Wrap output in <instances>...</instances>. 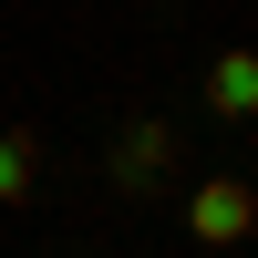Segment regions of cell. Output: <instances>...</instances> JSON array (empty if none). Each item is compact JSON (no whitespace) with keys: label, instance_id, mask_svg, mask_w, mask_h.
<instances>
[{"label":"cell","instance_id":"1","mask_svg":"<svg viewBox=\"0 0 258 258\" xmlns=\"http://www.w3.org/2000/svg\"><path fill=\"white\" fill-rule=\"evenodd\" d=\"M186 227H197V248H238L258 227V186L248 176H207L197 197H186Z\"/></svg>","mask_w":258,"mask_h":258},{"label":"cell","instance_id":"2","mask_svg":"<svg viewBox=\"0 0 258 258\" xmlns=\"http://www.w3.org/2000/svg\"><path fill=\"white\" fill-rule=\"evenodd\" d=\"M165 165H176V124H165V114H135V124H124V145H114V186H124V197H145Z\"/></svg>","mask_w":258,"mask_h":258},{"label":"cell","instance_id":"3","mask_svg":"<svg viewBox=\"0 0 258 258\" xmlns=\"http://www.w3.org/2000/svg\"><path fill=\"white\" fill-rule=\"evenodd\" d=\"M207 103H217L227 124L258 114V52H217V73H207Z\"/></svg>","mask_w":258,"mask_h":258},{"label":"cell","instance_id":"4","mask_svg":"<svg viewBox=\"0 0 258 258\" xmlns=\"http://www.w3.org/2000/svg\"><path fill=\"white\" fill-rule=\"evenodd\" d=\"M31 176H41V135L31 124H0V207L31 197Z\"/></svg>","mask_w":258,"mask_h":258}]
</instances>
